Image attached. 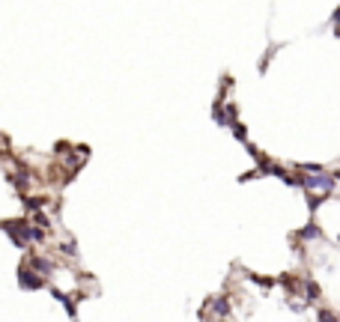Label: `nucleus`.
Instances as JSON below:
<instances>
[{
  "instance_id": "nucleus-1",
  "label": "nucleus",
  "mask_w": 340,
  "mask_h": 322,
  "mask_svg": "<svg viewBox=\"0 0 340 322\" xmlns=\"http://www.w3.org/2000/svg\"><path fill=\"white\" fill-rule=\"evenodd\" d=\"M0 227H3V230L9 233V239L15 242L18 248L30 245V239H36V242H42V239H45V233H42V230H36V227H30L27 221H3Z\"/></svg>"
},
{
  "instance_id": "nucleus-2",
  "label": "nucleus",
  "mask_w": 340,
  "mask_h": 322,
  "mask_svg": "<svg viewBox=\"0 0 340 322\" xmlns=\"http://www.w3.org/2000/svg\"><path fill=\"white\" fill-rule=\"evenodd\" d=\"M301 185H307V188H319V191H334V176H322V173H316V176H307V179H298Z\"/></svg>"
},
{
  "instance_id": "nucleus-3",
  "label": "nucleus",
  "mask_w": 340,
  "mask_h": 322,
  "mask_svg": "<svg viewBox=\"0 0 340 322\" xmlns=\"http://www.w3.org/2000/svg\"><path fill=\"white\" fill-rule=\"evenodd\" d=\"M18 278H21L18 283H21L24 289H42V286H45V281H42L39 275H33V272H27V269H21V272H18Z\"/></svg>"
},
{
  "instance_id": "nucleus-4",
  "label": "nucleus",
  "mask_w": 340,
  "mask_h": 322,
  "mask_svg": "<svg viewBox=\"0 0 340 322\" xmlns=\"http://www.w3.org/2000/svg\"><path fill=\"white\" fill-rule=\"evenodd\" d=\"M30 269H36V272H42V275H51V272H54V266H51L48 260H42V257H33V260H30Z\"/></svg>"
},
{
  "instance_id": "nucleus-5",
  "label": "nucleus",
  "mask_w": 340,
  "mask_h": 322,
  "mask_svg": "<svg viewBox=\"0 0 340 322\" xmlns=\"http://www.w3.org/2000/svg\"><path fill=\"white\" fill-rule=\"evenodd\" d=\"M212 307H215V313H221V316H227V310H230V304H227V298H218V301H215Z\"/></svg>"
},
{
  "instance_id": "nucleus-6",
  "label": "nucleus",
  "mask_w": 340,
  "mask_h": 322,
  "mask_svg": "<svg viewBox=\"0 0 340 322\" xmlns=\"http://www.w3.org/2000/svg\"><path fill=\"white\" fill-rule=\"evenodd\" d=\"M316 233H319V230H316V227H304V233H301V236H304V239H313V236H316Z\"/></svg>"
},
{
  "instance_id": "nucleus-7",
  "label": "nucleus",
  "mask_w": 340,
  "mask_h": 322,
  "mask_svg": "<svg viewBox=\"0 0 340 322\" xmlns=\"http://www.w3.org/2000/svg\"><path fill=\"white\" fill-rule=\"evenodd\" d=\"M319 319H322V322H337V319H334V313H328V310H322V313H319Z\"/></svg>"
},
{
  "instance_id": "nucleus-8",
  "label": "nucleus",
  "mask_w": 340,
  "mask_h": 322,
  "mask_svg": "<svg viewBox=\"0 0 340 322\" xmlns=\"http://www.w3.org/2000/svg\"><path fill=\"white\" fill-rule=\"evenodd\" d=\"M307 295H310V298L319 295V286H316V283H307Z\"/></svg>"
},
{
  "instance_id": "nucleus-9",
  "label": "nucleus",
  "mask_w": 340,
  "mask_h": 322,
  "mask_svg": "<svg viewBox=\"0 0 340 322\" xmlns=\"http://www.w3.org/2000/svg\"><path fill=\"white\" fill-rule=\"evenodd\" d=\"M233 131H236V137H239V140H245V128H242V125H233Z\"/></svg>"
}]
</instances>
